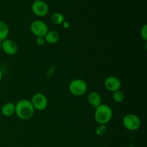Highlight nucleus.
Masks as SVG:
<instances>
[{
    "mask_svg": "<svg viewBox=\"0 0 147 147\" xmlns=\"http://www.w3.org/2000/svg\"><path fill=\"white\" fill-rule=\"evenodd\" d=\"M34 109L31 101L27 99H22L15 104V114L21 120H29L33 116Z\"/></svg>",
    "mask_w": 147,
    "mask_h": 147,
    "instance_id": "obj_1",
    "label": "nucleus"
},
{
    "mask_svg": "<svg viewBox=\"0 0 147 147\" xmlns=\"http://www.w3.org/2000/svg\"><path fill=\"white\" fill-rule=\"evenodd\" d=\"M113 117V110L106 104H100L96 108L94 118L98 124L106 125L109 123Z\"/></svg>",
    "mask_w": 147,
    "mask_h": 147,
    "instance_id": "obj_2",
    "label": "nucleus"
},
{
    "mask_svg": "<svg viewBox=\"0 0 147 147\" xmlns=\"http://www.w3.org/2000/svg\"><path fill=\"white\" fill-rule=\"evenodd\" d=\"M69 91L75 96H81L86 93L88 90L87 83L82 79L77 78L72 80L69 84Z\"/></svg>",
    "mask_w": 147,
    "mask_h": 147,
    "instance_id": "obj_3",
    "label": "nucleus"
},
{
    "mask_svg": "<svg viewBox=\"0 0 147 147\" xmlns=\"http://www.w3.org/2000/svg\"><path fill=\"white\" fill-rule=\"evenodd\" d=\"M141 123L142 122L139 116L133 113L126 114L122 119V124L123 127L130 131H135L138 130L140 128Z\"/></svg>",
    "mask_w": 147,
    "mask_h": 147,
    "instance_id": "obj_4",
    "label": "nucleus"
},
{
    "mask_svg": "<svg viewBox=\"0 0 147 147\" xmlns=\"http://www.w3.org/2000/svg\"><path fill=\"white\" fill-rule=\"evenodd\" d=\"M30 29L31 32L37 37H45L49 31L47 24L42 20L33 21L30 24Z\"/></svg>",
    "mask_w": 147,
    "mask_h": 147,
    "instance_id": "obj_5",
    "label": "nucleus"
},
{
    "mask_svg": "<svg viewBox=\"0 0 147 147\" xmlns=\"http://www.w3.org/2000/svg\"><path fill=\"white\" fill-rule=\"evenodd\" d=\"M30 101L34 110H37L38 111H45L48 106V100H47V97L41 93H37L33 95Z\"/></svg>",
    "mask_w": 147,
    "mask_h": 147,
    "instance_id": "obj_6",
    "label": "nucleus"
},
{
    "mask_svg": "<svg viewBox=\"0 0 147 147\" xmlns=\"http://www.w3.org/2000/svg\"><path fill=\"white\" fill-rule=\"evenodd\" d=\"M32 11L37 17H45L49 12L48 4L42 0L34 1L32 4Z\"/></svg>",
    "mask_w": 147,
    "mask_h": 147,
    "instance_id": "obj_7",
    "label": "nucleus"
},
{
    "mask_svg": "<svg viewBox=\"0 0 147 147\" xmlns=\"http://www.w3.org/2000/svg\"><path fill=\"white\" fill-rule=\"evenodd\" d=\"M104 86L109 91L113 92L119 90L121 87V82L119 78L116 76H109L104 80Z\"/></svg>",
    "mask_w": 147,
    "mask_h": 147,
    "instance_id": "obj_8",
    "label": "nucleus"
},
{
    "mask_svg": "<svg viewBox=\"0 0 147 147\" xmlns=\"http://www.w3.org/2000/svg\"><path fill=\"white\" fill-rule=\"evenodd\" d=\"M1 50L8 55H14L18 51V46L14 40L6 39L1 42Z\"/></svg>",
    "mask_w": 147,
    "mask_h": 147,
    "instance_id": "obj_9",
    "label": "nucleus"
},
{
    "mask_svg": "<svg viewBox=\"0 0 147 147\" xmlns=\"http://www.w3.org/2000/svg\"><path fill=\"white\" fill-rule=\"evenodd\" d=\"M1 111L4 116L11 117L15 114V104L12 102H7L3 105Z\"/></svg>",
    "mask_w": 147,
    "mask_h": 147,
    "instance_id": "obj_10",
    "label": "nucleus"
},
{
    "mask_svg": "<svg viewBox=\"0 0 147 147\" xmlns=\"http://www.w3.org/2000/svg\"><path fill=\"white\" fill-rule=\"evenodd\" d=\"M88 101L89 104L91 105L93 107L97 108L101 104V96L96 91H92L88 96Z\"/></svg>",
    "mask_w": 147,
    "mask_h": 147,
    "instance_id": "obj_11",
    "label": "nucleus"
},
{
    "mask_svg": "<svg viewBox=\"0 0 147 147\" xmlns=\"http://www.w3.org/2000/svg\"><path fill=\"white\" fill-rule=\"evenodd\" d=\"M45 42L49 43V44H56L57 42L60 40V34L57 32L55 30H51V31H48V32L45 34Z\"/></svg>",
    "mask_w": 147,
    "mask_h": 147,
    "instance_id": "obj_12",
    "label": "nucleus"
},
{
    "mask_svg": "<svg viewBox=\"0 0 147 147\" xmlns=\"http://www.w3.org/2000/svg\"><path fill=\"white\" fill-rule=\"evenodd\" d=\"M9 33V27L4 21H0V42L7 39Z\"/></svg>",
    "mask_w": 147,
    "mask_h": 147,
    "instance_id": "obj_13",
    "label": "nucleus"
},
{
    "mask_svg": "<svg viewBox=\"0 0 147 147\" xmlns=\"http://www.w3.org/2000/svg\"><path fill=\"white\" fill-rule=\"evenodd\" d=\"M51 20L53 24L60 25L63 24V22L65 21V17L63 14L60 12H55L51 16Z\"/></svg>",
    "mask_w": 147,
    "mask_h": 147,
    "instance_id": "obj_14",
    "label": "nucleus"
},
{
    "mask_svg": "<svg viewBox=\"0 0 147 147\" xmlns=\"http://www.w3.org/2000/svg\"><path fill=\"white\" fill-rule=\"evenodd\" d=\"M112 98L114 100L116 103H121L123 101L125 98L124 93L121 91V90H116V91L113 92V95H112Z\"/></svg>",
    "mask_w": 147,
    "mask_h": 147,
    "instance_id": "obj_15",
    "label": "nucleus"
},
{
    "mask_svg": "<svg viewBox=\"0 0 147 147\" xmlns=\"http://www.w3.org/2000/svg\"><path fill=\"white\" fill-rule=\"evenodd\" d=\"M106 130H107V127H106V125L103 124H100L96 129V134L97 136H101L106 133Z\"/></svg>",
    "mask_w": 147,
    "mask_h": 147,
    "instance_id": "obj_16",
    "label": "nucleus"
},
{
    "mask_svg": "<svg viewBox=\"0 0 147 147\" xmlns=\"http://www.w3.org/2000/svg\"><path fill=\"white\" fill-rule=\"evenodd\" d=\"M141 37L144 41H147V24H145L143 27H142V30L140 32Z\"/></svg>",
    "mask_w": 147,
    "mask_h": 147,
    "instance_id": "obj_17",
    "label": "nucleus"
},
{
    "mask_svg": "<svg viewBox=\"0 0 147 147\" xmlns=\"http://www.w3.org/2000/svg\"><path fill=\"white\" fill-rule=\"evenodd\" d=\"M36 43H37L38 45L42 46L44 45L45 43V40L44 37H38L36 38Z\"/></svg>",
    "mask_w": 147,
    "mask_h": 147,
    "instance_id": "obj_18",
    "label": "nucleus"
},
{
    "mask_svg": "<svg viewBox=\"0 0 147 147\" xmlns=\"http://www.w3.org/2000/svg\"><path fill=\"white\" fill-rule=\"evenodd\" d=\"M62 25H63V27H64V28L67 29V28H69V27H70V23L68 22L65 21H65L63 22V24H62Z\"/></svg>",
    "mask_w": 147,
    "mask_h": 147,
    "instance_id": "obj_19",
    "label": "nucleus"
},
{
    "mask_svg": "<svg viewBox=\"0 0 147 147\" xmlns=\"http://www.w3.org/2000/svg\"><path fill=\"white\" fill-rule=\"evenodd\" d=\"M1 78H2V72H1V69H0V81H1Z\"/></svg>",
    "mask_w": 147,
    "mask_h": 147,
    "instance_id": "obj_20",
    "label": "nucleus"
},
{
    "mask_svg": "<svg viewBox=\"0 0 147 147\" xmlns=\"http://www.w3.org/2000/svg\"><path fill=\"white\" fill-rule=\"evenodd\" d=\"M1 50V42H0V51Z\"/></svg>",
    "mask_w": 147,
    "mask_h": 147,
    "instance_id": "obj_21",
    "label": "nucleus"
},
{
    "mask_svg": "<svg viewBox=\"0 0 147 147\" xmlns=\"http://www.w3.org/2000/svg\"><path fill=\"white\" fill-rule=\"evenodd\" d=\"M33 1H39V0H32Z\"/></svg>",
    "mask_w": 147,
    "mask_h": 147,
    "instance_id": "obj_22",
    "label": "nucleus"
}]
</instances>
